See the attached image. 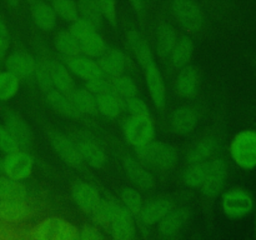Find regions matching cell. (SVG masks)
<instances>
[{"mask_svg":"<svg viewBox=\"0 0 256 240\" xmlns=\"http://www.w3.org/2000/svg\"><path fill=\"white\" fill-rule=\"evenodd\" d=\"M10 48V32L8 25L0 18V62L5 59Z\"/></svg>","mask_w":256,"mask_h":240,"instance_id":"681fc988","label":"cell"},{"mask_svg":"<svg viewBox=\"0 0 256 240\" xmlns=\"http://www.w3.org/2000/svg\"><path fill=\"white\" fill-rule=\"evenodd\" d=\"M78 8H79V16L84 18L85 20L92 22V25L99 29L102 24V10L98 6L95 0H79L78 2Z\"/></svg>","mask_w":256,"mask_h":240,"instance_id":"ab89813d","label":"cell"},{"mask_svg":"<svg viewBox=\"0 0 256 240\" xmlns=\"http://www.w3.org/2000/svg\"><path fill=\"white\" fill-rule=\"evenodd\" d=\"M32 18L34 24L42 32H52L56 26L58 15L52 4L35 0L32 4Z\"/></svg>","mask_w":256,"mask_h":240,"instance_id":"484cf974","label":"cell"},{"mask_svg":"<svg viewBox=\"0 0 256 240\" xmlns=\"http://www.w3.org/2000/svg\"><path fill=\"white\" fill-rule=\"evenodd\" d=\"M100 226L95 224H84L79 228L78 239L79 240H102L104 239Z\"/></svg>","mask_w":256,"mask_h":240,"instance_id":"7dc6e473","label":"cell"},{"mask_svg":"<svg viewBox=\"0 0 256 240\" xmlns=\"http://www.w3.org/2000/svg\"><path fill=\"white\" fill-rule=\"evenodd\" d=\"M86 88L96 96V95L102 94V92L112 90V80L105 76V75H102V76L96 78V79L88 82Z\"/></svg>","mask_w":256,"mask_h":240,"instance_id":"c3c4849f","label":"cell"},{"mask_svg":"<svg viewBox=\"0 0 256 240\" xmlns=\"http://www.w3.org/2000/svg\"><path fill=\"white\" fill-rule=\"evenodd\" d=\"M125 174L132 184L140 190H152L155 186V178L146 165L140 162L136 156L125 155L122 159Z\"/></svg>","mask_w":256,"mask_h":240,"instance_id":"7c38bea8","label":"cell"},{"mask_svg":"<svg viewBox=\"0 0 256 240\" xmlns=\"http://www.w3.org/2000/svg\"><path fill=\"white\" fill-rule=\"evenodd\" d=\"M35 168V159L28 150L16 149L2 158V175L24 182L29 179Z\"/></svg>","mask_w":256,"mask_h":240,"instance_id":"8992f818","label":"cell"},{"mask_svg":"<svg viewBox=\"0 0 256 240\" xmlns=\"http://www.w3.org/2000/svg\"><path fill=\"white\" fill-rule=\"evenodd\" d=\"M230 156L244 170L256 168V132L248 129L238 132L230 144Z\"/></svg>","mask_w":256,"mask_h":240,"instance_id":"5b68a950","label":"cell"},{"mask_svg":"<svg viewBox=\"0 0 256 240\" xmlns=\"http://www.w3.org/2000/svg\"><path fill=\"white\" fill-rule=\"evenodd\" d=\"M6 2H8V4L12 5V6H16V5L19 4L20 0H6Z\"/></svg>","mask_w":256,"mask_h":240,"instance_id":"816d5d0a","label":"cell"},{"mask_svg":"<svg viewBox=\"0 0 256 240\" xmlns=\"http://www.w3.org/2000/svg\"><path fill=\"white\" fill-rule=\"evenodd\" d=\"M172 12L176 22L190 32H196L204 26V12L194 0H172Z\"/></svg>","mask_w":256,"mask_h":240,"instance_id":"ba28073f","label":"cell"},{"mask_svg":"<svg viewBox=\"0 0 256 240\" xmlns=\"http://www.w3.org/2000/svg\"><path fill=\"white\" fill-rule=\"evenodd\" d=\"M254 209V199L249 192L242 188H234L225 192L222 196V210L230 219L246 216Z\"/></svg>","mask_w":256,"mask_h":240,"instance_id":"52a82bcc","label":"cell"},{"mask_svg":"<svg viewBox=\"0 0 256 240\" xmlns=\"http://www.w3.org/2000/svg\"><path fill=\"white\" fill-rule=\"evenodd\" d=\"M69 95L82 115H95L98 112L96 96L88 88H75Z\"/></svg>","mask_w":256,"mask_h":240,"instance_id":"1f68e13d","label":"cell"},{"mask_svg":"<svg viewBox=\"0 0 256 240\" xmlns=\"http://www.w3.org/2000/svg\"><path fill=\"white\" fill-rule=\"evenodd\" d=\"M52 6L59 18L68 22L79 18V8L74 0H52Z\"/></svg>","mask_w":256,"mask_h":240,"instance_id":"b9f144b4","label":"cell"},{"mask_svg":"<svg viewBox=\"0 0 256 240\" xmlns=\"http://www.w3.org/2000/svg\"><path fill=\"white\" fill-rule=\"evenodd\" d=\"M208 172V162H190L189 166L182 172V182L186 186L198 189L202 188Z\"/></svg>","mask_w":256,"mask_h":240,"instance_id":"d590c367","label":"cell"},{"mask_svg":"<svg viewBox=\"0 0 256 240\" xmlns=\"http://www.w3.org/2000/svg\"><path fill=\"white\" fill-rule=\"evenodd\" d=\"M198 122H199V115L196 110L188 105L175 109L170 116V126L179 135L192 134L198 126Z\"/></svg>","mask_w":256,"mask_h":240,"instance_id":"7402d4cb","label":"cell"},{"mask_svg":"<svg viewBox=\"0 0 256 240\" xmlns=\"http://www.w3.org/2000/svg\"><path fill=\"white\" fill-rule=\"evenodd\" d=\"M8 72L14 74L20 80L30 79L34 76L38 60L30 52L16 50L8 54L4 59Z\"/></svg>","mask_w":256,"mask_h":240,"instance_id":"2e32d148","label":"cell"},{"mask_svg":"<svg viewBox=\"0 0 256 240\" xmlns=\"http://www.w3.org/2000/svg\"><path fill=\"white\" fill-rule=\"evenodd\" d=\"M16 149H19V146H18L12 135L10 134V132L4 124H0V152L5 155L15 152Z\"/></svg>","mask_w":256,"mask_h":240,"instance_id":"bcb514c9","label":"cell"},{"mask_svg":"<svg viewBox=\"0 0 256 240\" xmlns=\"http://www.w3.org/2000/svg\"><path fill=\"white\" fill-rule=\"evenodd\" d=\"M54 45L58 52L66 59L80 54V42L69 30H62L58 32L54 38Z\"/></svg>","mask_w":256,"mask_h":240,"instance_id":"e575fe53","label":"cell"},{"mask_svg":"<svg viewBox=\"0 0 256 240\" xmlns=\"http://www.w3.org/2000/svg\"><path fill=\"white\" fill-rule=\"evenodd\" d=\"M144 69L145 84L149 90L150 99L158 109H162L166 104V86L162 72L155 62L146 65Z\"/></svg>","mask_w":256,"mask_h":240,"instance_id":"4fadbf2b","label":"cell"},{"mask_svg":"<svg viewBox=\"0 0 256 240\" xmlns=\"http://www.w3.org/2000/svg\"><path fill=\"white\" fill-rule=\"evenodd\" d=\"M79 228L62 216H46L32 225L28 236L35 240H76Z\"/></svg>","mask_w":256,"mask_h":240,"instance_id":"3957f363","label":"cell"},{"mask_svg":"<svg viewBox=\"0 0 256 240\" xmlns=\"http://www.w3.org/2000/svg\"><path fill=\"white\" fill-rule=\"evenodd\" d=\"M98 62H99L102 75L109 79L125 74L128 68V58L125 52L115 48H112V49L108 48L105 54L98 59Z\"/></svg>","mask_w":256,"mask_h":240,"instance_id":"44dd1931","label":"cell"},{"mask_svg":"<svg viewBox=\"0 0 256 240\" xmlns=\"http://www.w3.org/2000/svg\"><path fill=\"white\" fill-rule=\"evenodd\" d=\"M194 55V42L190 38L182 36L178 39L176 44L172 48V52L169 54V60L172 65L176 69L186 66L190 64Z\"/></svg>","mask_w":256,"mask_h":240,"instance_id":"f546056e","label":"cell"},{"mask_svg":"<svg viewBox=\"0 0 256 240\" xmlns=\"http://www.w3.org/2000/svg\"><path fill=\"white\" fill-rule=\"evenodd\" d=\"M66 66L69 68V70L74 76L84 80L85 82L96 79V78L102 75L98 60L85 56L82 54H78L75 56L68 58Z\"/></svg>","mask_w":256,"mask_h":240,"instance_id":"d6986e66","label":"cell"},{"mask_svg":"<svg viewBox=\"0 0 256 240\" xmlns=\"http://www.w3.org/2000/svg\"><path fill=\"white\" fill-rule=\"evenodd\" d=\"M29 192L22 182L0 175V200H26Z\"/></svg>","mask_w":256,"mask_h":240,"instance_id":"d6a6232c","label":"cell"},{"mask_svg":"<svg viewBox=\"0 0 256 240\" xmlns=\"http://www.w3.org/2000/svg\"><path fill=\"white\" fill-rule=\"evenodd\" d=\"M155 124L150 115H129L122 124L125 140L134 149L149 144L155 139Z\"/></svg>","mask_w":256,"mask_h":240,"instance_id":"277c9868","label":"cell"},{"mask_svg":"<svg viewBox=\"0 0 256 240\" xmlns=\"http://www.w3.org/2000/svg\"><path fill=\"white\" fill-rule=\"evenodd\" d=\"M50 69H52V79L54 89L59 92L70 94L75 89L74 75L69 70V68L60 62L52 60L50 62Z\"/></svg>","mask_w":256,"mask_h":240,"instance_id":"f1b7e54d","label":"cell"},{"mask_svg":"<svg viewBox=\"0 0 256 240\" xmlns=\"http://www.w3.org/2000/svg\"><path fill=\"white\" fill-rule=\"evenodd\" d=\"M98 6L102 10L104 19L112 25H116L118 12H116V0H95Z\"/></svg>","mask_w":256,"mask_h":240,"instance_id":"f6af8a7d","label":"cell"},{"mask_svg":"<svg viewBox=\"0 0 256 240\" xmlns=\"http://www.w3.org/2000/svg\"><path fill=\"white\" fill-rule=\"evenodd\" d=\"M92 215L100 226L109 230L112 239L132 240L136 236L138 229L134 215L125 209L120 202L102 198V202Z\"/></svg>","mask_w":256,"mask_h":240,"instance_id":"6da1fadb","label":"cell"},{"mask_svg":"<svg viewBox=\"0 0 256 240\" xmlns=\"http://www.w3.org/2000/svg\"><path fill=\"white\" fill-rule=\"evenodd\" d=\"M98 30V28L95 25H92V22L85 20L84 18H78L75 19L74 22H70V28H69V32L76 38L78 40H82V38H85L86 35L92 34V32Z\"/></svg>","mask_w":256,"mask_h":240,"instance_id":"7bdbcfd3","label":"cell"},{"mask_svg":"<svg viewBox=\"0 0 256 240\" xmlns=\"http://www.w3.org/2000/svg\"><path fill=\"white\" fill-rule=\"evenodd\" d=\"M108 50L106 42L98 30L80 40V54L98 60Z\"/></svg>","mask_w":256,"mask_h":240,"instance_id":"4dcf8cb0","label":"cell"},{"mask_svg":"<svg viewBox=\"0 0 256 240\" xmlns=\"http://www.w3.org/2000/svg\"><path fill=\"white\" fill-rule=\"evenodd\" d=\"M228 180V165L220 158L208 160V172L202 185V192L205 198L214 199L224 190Z\"/></svg>","mask_w":256,"mask_h":240,"instance_id":"9c48e42d","label":"cell"},{"mask_svg":"<svg viewBox=\"0 0 256 240\" xmlns=\"http://www.w3.org/2000/svg\"><path fill=\"white\" fill-rule=\"evenodd\" d=\"M72 198L75 205L85 214H94L102 202V196L99 189L92 182L76 180L72 185Z\"/></svg>","mask_w":256,"mask_h":240,"instance_id":"30bf717a","label":"cell"},{"mask_svg":"<svg viewBox=\"0 0 256 240\" xmlns=\"http://www.w3.org/2000/svg\"><path fill=\"white\" fill-rule=\"evenodd\" d=\"M200 74L198 69L192 65H186L182 68L176 78V92L182 98L192 99L199 92Z\"/></svg>","mask_w":256,"mask_h":240,"instance_id":"d4e9b609","label":"cell"},{"mask_svg":"<svg viewBox=\"0 0 256 240\" xmlns=\"http://www.w3.org/2000/svg\"><path fill=\"white\" fill-rule=\"evenodd\" d=\"M49 138L52 150L65 165L72 169H80L82 166L84 162L80 156L76 142L58 132H50Z\"/></svg>","mask_w":256,"mask_h":240,"instance_id":"8fae6325","label":"cell"},{"mask_svg":"<svg viewBox=\"0 0 256 240\" xmlns=\"http://www.w3.org/2000/svg\"><path fill=\"white\" fill-rule=\"evenodd\" d=\"M20 90V79L8 70L0 72V102H5L18 95Z\"/></svg>","mask_w":256,"mask_h":240,"instance_id":"8d00e7d4","label":"cell"},{"mask_svg":"<svg viewBox=\"0 0 256 240\" xmlns=\"http://www.w3.org/2000/svg\"><path fill=\"white\" fill-rule=\"evenodd\" d=\"M34 79L38 86L40 88V90L44 92L45 94L48 92H50V90L54 89L52 79V69H50V62H46L44 59L38 60L36 69H35L34 72Z\"/></svg>","mask_w":256,"mask_h":240,"instance_id":"60d3db41","label":"cell"},{"mask_svg":"<svg viewBox=\"0 0 256 240\" xmlns=\"http://www.w3.org/2000/svg\"><path fill=\"white\" fill-rule=\"evenodd\" d=\"M82 162L94 169H102L108 162V155L104 148L90 138H80L76 142Z\"/></svg>","mask_w":256,"mask_h":240,"instance_id":"ffe728a7","label":"cell"},{"mask_svg":"<svg viewBox=\"0 0 256 240\" xmlns=\"http://www.w3.org/2000/svg\"><path fill=\"white\" fill-rule=\"evenodd\" d=\"M178 42V34L174 26L162 22L156 28V48L160 56L168 58Z\"/></svg>","mask_w":256,"mask_h":240,"instance_id":"836d02e7","label":"cell"},{"mask_svg":"<svg viewBox=\"0 0 256 240\" xmlns=\"http://www.w3.org/2000/svg\"><path fill=\"white\" fill-rule=\"evenodd\" d=\"M190 220V212L188 208H174L158 222V232L162 238H175Z\"/></svg>","mask_w":256,"mask_h":240,"instance_id":"ac0fdd59","label":"cell"},{"mask_svg":"<svg viewBox=\"0 0 256 240\" xmlns=\"http://www.w3.org/2000/svg\"><path fill=\"white\" fill-rule=\"evenodd\" d=\"M4 125L16 142L19 149L29 150L32 145L34 135L26 120L15 112H8L4 116Z\"/></svg>","mask_w":256,"mask_h":240,"instance_id":"e0dca14e","label":"cell"},{"mask_svg":"<svg viewBox=\"0 0 256 240\" xmlns=\"http://www.w3.org/2000/svg\"><path fill=\"white\" fill-rule=\"evenodd\" d=\"M254 230H255V236H256V212H255V225H254Z\"/></svg>","mask_w":256,"mask_h":240,"instance_id":"11a10c76","label":"cell"},{"mask_svg":"<svg viewBox=\"0 0 256 240\" xmlns=\"http://www.w3.org/2000/svg\"><path fill=\"white\" fill-rule=\"evenodd\" d=\"M130 4H132V9L135 10L136 12H142L145 8V0H129Z\"/></svg>","mask_w":256,"mask_h":240,"instance_id":"f907efd6","label":"cell"},{"mask_svg":"<svg viewBox=\"0 0 256 240\" xmlns=\"http://www.w3.org/2000/svg\"><path fill=\"white\" fill-rule=\"evenodd\" d=\"M2 236H4V229H2V222H0V239H2Z\"/></svg>","mask_w":256,"mask_h":240,"instance_id":"f5cc1de1","label":"cell"},{"mask_svg":"<svg viewBox=\"0 0 256 240\" xmlns=\"http://www.w3.org/2000/svg\"><path fill=\"white\" fill-rule=\"evenodd\" d=\"M32 216V208L28 200H0V222L19 225Z\"/></svg>","mask_w":256,"mask_h":240,"instance_id":"9a60e30c","label":"cell"},{"mask_svg":"<svg viewBox=\"0 0 256 240\" xmlns=\"http://www.w3.org/2000/svg\"><path fill=\"white\" fill-rule=\"evenodd\" d=\"M174 208L175 204L170 198H155L148 202H144L142 210L138 214V218H139L140 222L145 226H154V225H158V222L165 215L169 214Z\"/></svg>","mask_w":256,"mask_h":240,"instance_id":"5bb4252c","label":"cell"},{"mask_svg":"<svg viewBox=\"0 0 256 240\" xmlns=\"http://www.w3.org/2000/svg\"><path fill=\"white\" fill-rule=\"evenodd\" d=\"M120 202L134 216H138L144 205V198H142V192L138 190V188L126 186L122 188V190L120 192Z\"/></svg>","mask_w":256,"mask_h":240,"instance_id":"74e56055","label":"cell"},{"mask_svg":"<svg viewBox=\"0 0 256 240\" xmlns=\"http://www.w3.org/2000/svg\"><path fill=\"white\" fill-rule=\"evenodd\" d=\"M219 148V142L215 136L202 138L199 142H194L186 152V162H204L212 158Z\"/></svg>","mask_w":256,"mask_h":240,"instance_id":"4316f807","label":"cell"},{"mask_svg":"<svg viewBox=\"0 0 256 240\" xmlns=\"http://www.w3.org/2000/svg\"><path fill=\"white\" fill-rule=\"evenodd\" d=\"M45 100L52 110H55L58 114L62 115V116L70 118V119H79L80 116H82L75 108L70 95L66 92L52 89L45 94Z\"/></svg>","mask_w":256,"mask_h":240,"instance_id":"cb8c5ba5","label":"cell"},{"mask_svg":"<svg viewBox=\"0 0 256 240\" xmlns=\"http://www.w3.org/2000/svg\"><path fill=\"white\" fill-rule=\"evenodd\" d=\"M126 42L129 45V49L132 50V55L138 60V62L142 65V68H145L146 65L155 62L152 46L139 32L134 29L129 30L126 34Z\"/></svg>","mask_w":256,"mask_h":240,"instance_id":"603a6c76","label":"cell"},{"mask_svg":"<svg viewBox=\"0 0 256 240\" xmlns=\"http://www.w3.org/2000/svg\"><path fill=\"white\" fill-rule=\"evenodd\" d=\"M124 110L129 112V115H150L148 104L138 95L124 100Z\"/></svg>","mask_w":256,"mask_h":240,"instance_id":"ee69618b","label":"cell"},{"mask_svg":"<svg viewBox=\"0 0 256 240\" xmlns=\"http://www.w3.org/2000/svg\"><path fill=\"white\" fill-rule=\"evenodd\" d=\"M96 110L108 119H116L124 112V100L112 90L96 95Z\"/></svg>","mask_w":256,"mask_h":240,"instance_id":"83f0119b","label":"cell"},{"mask_svg":"<svg viewBox=\"0 0 256 240\" xmlns=\"http://www.w3.org/2000/svg\"><path fill=\"white\" fill-rule=\"evenodd\" d=\"M112 90L116 95H119L122 100L129 99V98L138 95V86L132 76L122 74L116 78H112Z\"/></svg>","mask_w":256,"mask_h":240,"instance_id":"f35d334b","label":"cell"},{"mask_svg":"<svg viewBox=\"0 0 256 240\" xmlns=\"http://www.w3.org/2000/svg\"><path fill=\"white\" fill-rule=\"evenodd\" d=\"M2 174V155H0V175Z\"/></svg>","mask_w":256,"mask_h":240,"instance_id":"db71d44e","label":"cell"},{"mask_svg":"<svg viewBox=\"0 0 256 240\" xmlns=\"http://www.w3.org/2000/svg\"><path fill=\"white\" fill-rule=\"evenodd\" d=\"M136 158L146 166L154 168L162 172H169L178 165L179 155L176 149L168 142L152 140L149 144L138 148Z\"/></svg>","mask_w":256,"mask_h":240,"instance_id":"7a4b0ae2","label":"cell"}]
</instances>
